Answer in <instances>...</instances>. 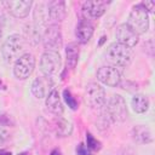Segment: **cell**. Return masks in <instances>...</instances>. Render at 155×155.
<instances>
[{"mask_svg":"<svg viewBox=\"0 0 155 155\" xmlns=\"http://www.w3.org/2000/svg\"><path fill=\"white\" fill-rule=\"evenodd\" d=\"M35 68V57L31 53H23L17 58L13 65V74L19 80L28 79Z\"/></svg>","mask_w":155,"mask_h":155,"instance_id":"ba28073f","label":"cell"},{"mask_svg":"<svg viewBox=\"0 0 155 155\" xmlns=\"http://www.w3.org/2000/svg\"><path fill=\"white\" fill-rule=\"evenodd\" d=\"M85 103L92 109H101L107 103L105 90L97 82H90L85 88Z\"/></svg>","mask_w":155,"mask_h":155,"instance_id":"5b68a950","label":"cell"},{"mask_svg":"<svg viewBox=\"0 0 155 155\" xmlns=\"http://www.w3.org/2000/svg\"><path fill=\"white\" fill-rule=\"evenodd\" d=\"M131 107H132V109H133L136 113L143 114V113H145V111L148 110V108H149V99H148V97L144 96V94H140V93L134 94V96L132 97V99H131Z\"/></svg>","mask_w":155,"mask_h":155,"instance_id":"ac0fdd59","label":"cell"},{"mask_svg":"<svg viewBox=\"0 0 155 155\" xmlns=\"http://www.w3.org/2000/svg\"><path fill=\"white\" fill-rule=\"evenodd\" d=\"M75 35L78 40L81 44H86L93 35V24L90 22L87 18H82L79 21L76 29H75Z\"/></svg>","mask_w":155,"mask_h":155,"instance_id":"2e32d148","label":"cell"},{"mask_svg":"<svg viewBox=\"0 0 155 155\" xmlns=\"http://www.w3.org/2000/svg\"><path fill=\"white\" fill-rule=\"evenodd\" d=\"M76 154L78 155H92L91 150L85 145V144H79L76 148Z\"/></svg>","mask_w":155,"mask_h":155,"instance_id":"603a6c76","label":"cell"},{"mask_svg":"<svg viewBox=\"0 0 155 155\" xmlns=\"http://www.w3.org/2000/svg\"><path fill=\"white\" fill-rule=\"evenodd\" d=\"M54 128H56V133L59 137H68V136H70V133L73 131L71 124L68 120L62 119V117H58V120H56Z\"/></svg>","mask_w":155,"mask_h":155,"instance_id":"ffe728a7","label":"cell"},{"mask_svg":"<svg viewBox=\"0 0 155 155\" xmlns=\"http://www.w3.org/2000/svg\"><path fill=\"white\" fill-rule=\"evenodd\" d=\"M47 21L51 24H58L67 17V5L63 0H52L47 2Z\"/></svg>","mask_w":155,"mask_h":155,"instance_id":"30bf717a","label":"cell"},{"mask_svg":"<svg viewBox=\"0 0 155 155\" xmlns=\"http://www.w3.org/2000/svg\"><path fill=\"white\" fill-rule=\"evenodd\" d=\"M104 114L109 117L110 121L114 122L125 121L128 116V111L124 97H121L120 94H113L105 105Z\"/></svg>","mask_w":155,"mask_h":155,"instance_id":"3957f363","label":"cell"},{"mask_svg":"<svg viewBox=\"0 0 155 155\" xmlns=\"http://www.w3.org/2000/svg\"><path fill=\"white\" fill-rule=\"evenodd\" d=\"M45 105H46V109L50 113H52V114H54L57 116H59L63 113V110H64V107H63L61 96H59L58 91L54 90V88L47 94L46 101H45Z\"/></svg>","mask_w":155,"mask_h":155,"instance_id":"9a60e30c","label":"cell"},{"mask_svg":"<svg viewBox=\"0 0 155 155\" xmlns=\"http://www.w3.org/2000/svg\"><path fill=\"white\" fill-rule=\"evenodd\" d=\"M0 155H11V153H0Z\"/></svg>","mask_w":155,"mask_h":155,"instance_id":"4316f807","label":"cell"},{"mask_svg":"<svg viewBox=\"0 0 155 155\" xmlns=\"http://www.w3.org/2000/svg\"><path fill=\"white\" fill-rule=\"evenodd\" d=\"M7 137H8V132L4 127L0 126V144H2L7 139Z\"/></svg>","mask_w":155,"mask_h":155,"instance_id":"d4e9b609","label":"cell"},{"mask_svg":"<svg viewBox=\"0 0 155 155\" xmlns=\"http://www.w3.org/2000/svg\"><path fill=\"white\" fill-rule=\"evenodd\" d=\"M107 10L105 1H86L82 4V12L86 18H98Z\"/></svg>","mask_w":155,"mask_h":155,"instance_id":"5bb4252c","label":"cell"},{"mask_svg":"<svg viewBox=\"0 0 155 155\" xmlns=\"http://www.w3.org/2000/svg\"><path fill=\"white\" fill-rule=\"evenodd\" d=\"M65 57H67V67L74 69L79 61V46L75 42H71L67 46Z\"/></svg>","mask_w":155,"mask_h":155,"instance_id":"d6986e66","label":"cell"},{"mask_svg":"<svg viewBox=\"0 0 155 155\" xmlns=\"http://www.w3.org/2000/svg\"><path fill=\"white\" fill-rule=\"evenodd\" d=\"M1 38H2V30H1V28H0V40H1Z\"/></svg>","mask_w":155,"mask_h":155,"instance_id":"83f0119b","label":"cell"},{"mask_svg":"<svg viewBox=\"0 0 155 155\" xmlns=\"http://www.w3.org/2000/svg\"><path fill=\"white\" fill-rule=\"evenodd\" d=\"M41 40L46 51L58 52L63 44L62 31L58 24H48L41 33Z\"/></svg>","mask_w":155,"mask_h":155,"instance_id":"8992f818","label":"cell"},{"mask_svg":"<svg viewBox=\"0 0 155 155\" xmlns=\"http://www.w3.org/2000/svg\"><path fill=\"white\" fill-rule=\"evenodd\" d=\"M62 65L61 54L54 51H45L40 58V70L45 76H52L58 73Z\"/></svg>","mask_w":155,"mask_h":155,"instance_id":"52a82bcc","label":"cell"},{"mask_svg":"<svg viewBox=\"0 0 155 155\" xmlns=\"http://www.w3.org/2000/svg\"><path fill=\"white\" fill-rule=\"evenodd\" d=\"M2 5L6 7V10L16 18H25L31 8L33 1L24 0V1H4Z\"/></svg>","mask_w":155,"mask_h":155,"instance_id":"4fadbf2b","label":"cell"},{"mask_svg":"<svg viewBox=\"0 0 155 155\" xmlns=\"http://www.w3.org/2000/svg\"><path fill=\"white\" fill-rule=\"evenodd\" d=\"M86 147L90 149V150H99L101 149V143L99 140H97L91 133H87L86 134Z\"/></svg>","mask_w":155,"mask_h":155,"instance_id":"7402d4cb","label":"cell"},{"mask_svg":"<svg viewBox=\"0 0 155 155\" xmlns=\"http://www.w3.org/2000/svg\"><path fill=\"white\" fill-rule=\"evenodd\" d=\"M53 90V81L51 76H38L31 84V93L36 98H46Z\"/></svg>","mask_w":155,"mask_h":155,"instance_id":"7c38bea8","label":"cell"},{"mask_svg":"<svg viewBox=\"0 0 155 155\" xmlns=\"http://www.w3.org/2000/svg\"><path fill=\"white\" fill-rule=\"evenodd\" d=\"M51 155H62V153H61V150H59V149H54V150H52Z\"/></svg>","mask_w":155,"mask_h":155,"instance_id":"484cf974","label":"cell"},{"mask_svg":"<svg viewBox=\"0 0 155 155\" xmlns=\"http://www.w3.org/2000/svg\"><path fill=\"white\" fill-rule=\"evenodd\" d=\"M132 138L138 144H149L153 142V133L149 127L144 125H137L132 128Z\"/></svg>","mask_w":155,"mask_h":155,"instance_id":"e0dca14e","label":"cell"},{"mask_svg":"<svg viewBox=\"0 0 155 155\" xmlns=\"http://www.w3.org/2000/svg\"><path fill=\"white\" fill-rule=\"evenodd\" d=\"M23 48H24L23 38L19 34H12L8 38H6V40L1 46L2 58L7 63H11L13 61L16 62L17 58H19V53L23 51Z\"/></svg>","mask_w":155,"mask_h":155,"instance_id":"277c9868","label":"cell"},{"mask_svg":"<svg viewBox=\"0 0 155 155\" xmlns=\"http://www.w3.org/2000/svg\"><path fill=\"white\" fill-rule=\"evenodd\" d=\"M18 155H29L28 153H21V154H18Z\"/></svg>","mask_w":155,"mask_h":155,"instance_id":"f1b7e54d","label":"cell"},{"mask_svg":"<svg viewBox=\"0 0 155 155\" xmlns=\"http://www.w3.org/2000/svg\"><path fill=\"white\" fill-rule=\"evenodd\" d=\"M126 24L137 34H145L149 29V13L145 11V8L138 4L132 7Z\"/></svg>","mask_w":155,"mask_h":155,"instance_id":"7a4b0ae2","label":"cell"},{"mask_svg":"<svg viewBox=\"0 0 155 155\" xmlns=\"http://www.w3.org/2000/svg\"><path fill=\"white\" fill-rule=\"evenodd\" d=\"M115 36H116L119 44H121L128 48L134 47L139 40V35H137L126 23H122L116 28Z\"/></svg>","mask_w":155,"mask_h":155,"instance_id":"8fae6325","label":"cell"},{"mask_svg":"<svg viewBox=\"0 0 155 155\" xmlns=\"http://www.w3.org/2000/svg\"><path fill=\"white\" fill-rule=\"evenodd\" d=\"M105 59L107 62L110 63V65L117 68V67H127L133 58V52L131 48L119 44V42H113L110 44L107 50H105Z\"/></svg>","mask_w":155,"mask_h":155,"instance_id":"6da1fadb","label":"cell"},{"mask_svg":"<svg viewBox=\"0 0 155 155\" xmlns=\"http://www.w3.org/2000/svg\"><path fill=\"white\" fill-rule=\"evenodd\" d=\"M63 97H64V101L67 102L68 107H70V109H73V110L78 109V101L75 99V97L71 94V92L69 90L63 91Z\"/></svg>","mask_w":155,"mask_h":155,"instance_id":"44dd1931","label":"cell"},{"mask_svg":"<svg viewBox=\"0 0 155 155\" xmlns=\"http://www.w3.org/2000/svg\"><path fill=\"white\" fill-rule=\"evenodd\" d=\"M121 79V71L113 65H104L97 70V80L109 87L119 86Z\"/></svg>","mask_w":155,"mask_h":155,"instance_id":"9c48e42d","label":"cell"},{"mask_svg":"<svg viewBox=\"0 0 155 155\" xmlns=\"http://www.w3.org/2000/svg\"><path fill=\"white\" fill-rule=\"evenodd\" d=\"M140 5L145 8V11L149 13V12H153L154 11V7H155V2L154 1H143L140 2Z\"/></svg>","mask_w":155,"mask_h":155,"instance_id":"cb8c5ba5","label":"cell"}]
</instances>
